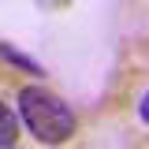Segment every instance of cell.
Segmentation results:
<instances>
[{"label": "cell", "instance_id": "3957f363", "mask_svg": "<svg viewBox=\"0 0 149 149\" xmlns=\"http://www.w3.org/2000/svg\"><path fill=\"white\" fill-rule=\"evenodd\" d=\"M0 56H4V60H8L11 67H22L26 74H45V67H41L37 60H30V56H22L19 49H11L8 41H0Z\"/></svg>", "mask_w": 149, "mask_h": 149}, {"label": "cell", "instance_id": "277c9868", "mask_svg": "<svg viewBox=\"0 0 149 149\" xmlns=\"http://www.w3.org/2000/svg\"><path fill=\"white\" fill-rule=\"evenodd\" d=\"M138 116H142V123L149 119V93H142V101H138Z\"/></svg>", "mask_w": 149, "mask_h": 149}, {"label": "cell", "instance_id": "7a4b0ae2", "mask_svg": "<svg viewBox=\"0 0 149 149\" xmlns=\"http://www.w3.org/2000/svg\"><path fill=\"white\" fill-rule=\"evenodd\" d=\"M15 138H19V119L8 104H0V149H15Z\"/></svg>", "mask_w": 149, "mask_h": 149}, {"label": "cell", "instance_id": "6da1fadb", "mask_svg": "<svg viewBox=\"0 0 149 149\" xmlns=\"http://www.w3.org/2000/svg\"><path fill=\"white\" fill-rule=\"evenodd\" d=\"M19 119L41 146H63L74 134V112L63 97L45 86H22L19 90Z\"/></svg>", "mask_w": 149, "mask_h": 149}]
</instances>
